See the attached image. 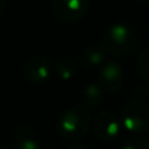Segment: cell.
I'll return each instance as SVG.
<instances>
[{"label":"cell","instance_id":"1","mask_svg":"<svg viewBox=\"0 0 149 149\" xmlns=\"http://www.w3.org/2000/svg\"><path fill=\"white\" fill-rule=\"evenodd\" d=\"M106 52L115 56H126L139 47V36L127 25H113L106 30L102 42Z\"/></svg>","mask_w":149,"mask_h":149},{"label":"cell","instance_id":"2","mask_svg":"<svg viewBox=\"0 0 149 149\" xmlns=\"http://www.w3.org/2000/svg\"><path fill=\"white\" fill-rule=\"evenodd\" d=\"M90 114L79 106L67 109L59 116L56 123L58 134L65 140L82 139L89 131Z\"/></svg>","mask_w":149,"mask_h":149},{"label":"cell","instance_id":"3","mask_svg":"<svg viewBox=\"0 0 149 149\" xmlns=\"http://www.w3.org/2000/svg\"><path fill=\"white\" fill-rule=\"evenodd\" d=\"M122 122L127 131L136 135L149 132V105L140 98H132L122 109Z\"/></svg>","mask_w":149,"mask_h":149},{"label":"cell","instance_id":"4","mask_svg":"<svg viewBox=\"0 0 149 149\" xmlns=\"http://www.w3.org/2000/svg\"><path fill=\"white\" fill-rule=\"evenodd\" d=\"M89 0H52V10L62 22H76L88 12Z\"/></svg>","mask_w":149,"mask_h":149},{"label":"cell","instance_id":"5","mask_svg":"<svg viewBox=\"0 0 149 149\" xmlns=\"http://www.w3.org/2000/svg\"><path fill=\"white\" fill-rule=\"evenodd\" d=\"M93 132L103 141H114L120 135V123L110 111H101L93 118Z\"/></svg>","mask_w":149,"mask_h":149},{"label":"cell","instance_id":"6","mask_svg":"<svg viewBox=\"0 0 149 149\" xmlns=\"http://www.w3.org/2000/svg\"><path fill=\"white\" fill-rule=\"evenodd\" d=\"M98 85L105 93H115L123 84V70L114 60L105 62L98 72Z\"/></svg>","mask_w":149,"mask_h":149},{"label":"cell","instance_id":"7","mask_svg":"<svg viewBox=\"0 0 149 149\" xmlns=\"http://www.w3.org/2000/svg\"><path fill=\"white\" fill-rule=\"evenodd\" d=\"M22 73L31 84H42L51 74V63L45 56H33L24 64Z\"/></svg>","mask_w":149,"mask_h":149},{"label":"cell","instance_id":"8","mask_svg":"<svg viewBox=\"0 0 149 149\" xmlns=\"http://www.w3.org/2000/svg\"><path fill=\"white\" fill-rule=\"evenodd\" d=\"M106 50L103 49V46L101 45H89L88 47H85L82 50L80 59H81L82 64L86 67L94 68L98 65H102L106 60Z\"/></svg>","mask_w":149,"mask_h":149},{"label":"cell","instance_id":"9","mask_svg":"<svg viewBox=\"0 0 149 149\" xmlns=\"http://www.w3.org/2000/svg\"><path fill=\"white\" fill-rule=\"evenodd\" d=\"M81 97H82V102H84L85 106H88L90 109H95V107H100L103 103L105 92L101 89L98 84L92 82V84L85 86V89L82 90Z\"/></svg>","mask_w":149,"mask_h":149},{"label":"cell","instance_id":"10","mask_svg":"<svg viewBox=\"0 0 149 149\" xmlns=\"http://www.w3.org/2000/svg\"><path fill=\"white\" fill-rule=\"evenodd\" d=\"M13 149H41V145L30 131L18 130L13 137Z\"/></svg>","mask_w":149,"mask_h":149},{"label":"cell","instance_id":"11","mask_svg":"<svg viewBox=\"0 0 149 149\" xmlns=\"http://www.w3.org/2000/svg\"><path fill=\"white\" fill-rule=\"evenodd\" d=\"M79 72L76 62L70 58H62L56 63V74L63 81H70Z\"/></svg>","mask_w":149,"mask_h":149},{"label":"cell","instance_id":"12","mask_svg":"<svg viewBox=\"0 0 149 149\" xmlns=\"http://www.w3.org/2000/svg\"><path fill=\"white\" fill-rule=\"evenodd\" d=\"M137 71L143 79L149 81V47L141 51L137 58Z\"/></svg>","mask_w":149,"mask_h":149},{"label":"cell","instance_id":"13","mask_svg":"<svg viewBox=\"0 0 149 149\" xmlns=\"http://www.w3.org/2000/svg\"><path fill=\"white\" fill-rule=\"evenodd\" d=\"M122 149H149V139L141 136H136L127 140Z\"/></svg>","mask_w":149,"mask_h":149},{"label":"cell","instance_id":"14","mask_svg":"<svg viewBox=\"0 0 149 149\" xmlns=\"http://www.w3.org/2000/svg\"><path fill=\"white\" fill-rule=\"evenodd\" d=\"M136 92L141 93L143 95H147V97H149V85H140V86L136 88Z\"/></svg>","mask_w":149,"mask_h":149},{"label":"cell","instance_id":"15","mask_svg":"<svg viewBox=\"0 0 149 149\" xmlns=\"http://www.w3.org/2000/svg\"><path fill=\"white\" fill-rule=\"evenodd\" d=\"M68 149H90V148L85 147V145H81V144H76V145H72V147H70Z\"/></svg>","mask_w":149,"mask_h":149},{"label":"cell","instance_id":"16","mask_svg":"<svg viewBox=\"0 0 149 149\" xmlns=\"http://www.w3.org/2000/svg\"><path fill=\"white\" fill-rule=\"evenodd\" d=\"M4 8H5V0H0V16L4 12Z\"/></svg>","mask_w":149,"mask_h":149},{"label":"cell","instance_id":"17","mask_svg":"<svg viewBox=\"0 0 149 149\" xmlns=\"http://www.w3.org/2000/svg\"><path fill=\"white\" fill-rule=\"evenodd\" d=\"M0 149H8V148L5 147V145H1V144H0Z\"/></svg>","mask_w":149,"mask_h":149},{"label":"cell","instance_id":"18","mask_svg":"<svg viewBox=\"0 0 149 149\" xmlns=\"http://www.w3.org/2000/svg\"><path fill=\"white\" fill-rule=\"evenodd\" d=\"M140 1H149V0H140Z\"/></svg>","mask_w":149,"mask_h":149}]
</instances>
